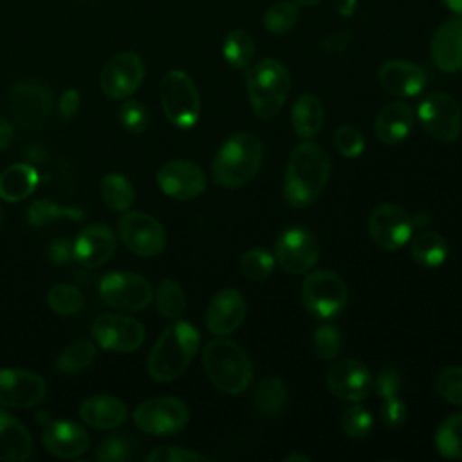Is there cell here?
I'll return each mask as SVG.
<instances>
[{
  "label": "cell",
  "mask_w": 462,
  "mask_h": 462,
  "mask_svg": "<svg viewBox=\"0 0 462 462\" xmlns=\"http://www.w3.org/2000/svg\"><path fill=\"white\" fill-rule=\"evenodd\" d=\"M47 256L52 263L56 265H61V263H67L70 258H72V242L67 240V238H58V240H52L49 249H47Z\"/></svg>",
  "instance_id": "obj_50"
},
{
  "label": "cell",
  "mask_w": 462,
  "mask_h": 462,
  "mask_svg": "<svg viewBox=\"0 0 462 462\" xmlns=\"http://www.w3.org/2000/svg\"><path fill=\"white\" fill-rule=\"evenodd\" d=\"M155 307L166 319H180L186 309V296L182 287L170 278L161 280L155 291Z\"/></svg>",
  "instance_id": "obj_35"
},
{
  "label": "cell",
  "mask_w": 462,
  "mask_h": 462,
  "mask_svg": "<svg viewBox=\"0 0 462 462\" xmlns=\"http://www.w3.org/2000/svg\"><path fill=\"white\" fill-rule=\"evenodd\" d=\"M134 422L150 435H175L189 422V410L177 397H153L134 410Z\"/></svg>",
  "instance_id": "obj_9"
},
{
  "label": "cell",
  "mask_w": 462,
  "mask_h": 462,
  "mask_svg": "<svg viewBox=\"0 0 462 462\" xmlns=\"http://www.w3.org/2000/svg\"><path fill=\"white\" fill-rule=\"evenodd\" d=\"M339 424H341V430L346 433V437L365 439L374 426V419L365 406L352 404L343 411Z\"/></svg>",
  "instance_id": "obj_42"
},
{
  "label": "cell",
  "mask_w": 462,
  "mask_h": 462,
  "mask_svg": "<svg viewBox=\"0 0 462 462\" xmlns=\"http://www.w3.org/2000/svg\"><path fill=\"white\" fill-rule=\"evenodd\" d=\"M101 199L112 211H128L135 200L132 182L121 173H106L99 184Z\"/></svg>",
  "instance_id": "obj_33"
},
{
  "label": "cell",
  "mask_w": 462,
  "mask_h": 462,
  "mask_svg": "<svg viewBox=\"0 0 462 462\" xmlns=\"http://www.w3.org/2000/svg\"><path fill=\"white\" fill-rule=\"evenodd\" d=\"M330 175V157L316 143H300L289 157L282 193L289 206L307 208L323 193Z\"/></svg>",
  "instance_id": "obj_1"
},
{
  "label": "cell",
  "mask_w": 462,
  "mask_h": 462,
  "mask_svg": "<svg viewBox=\"0 0 462 462\" xmlns=\"http://www.w3.org/2000/svg\"><path fill=\"white\" fill-rule=\"evenodd\" d=\"M99 298L112 309L137 312L146 309L153 300L150 282L135 273H108L99 282Z\"/></svg>",
  "instance_id": "obj_8"
},
{
  "label": "cell",
  "mask_w": 462,
  "mask_h": 462,
  "mask_svg": "<svg viewBox=\"0 0 462 462\" xmlns=\"http://www.w3.org/2000/svg\"><path fill=\"white\" fill-rule=\"evenodd\" d=\"M420 125L433 139L440 143H453L462 130V114L457 101L444 92H431L424 96L417 106Z\"/></svg>",
  "instance_id": "obj_11"
},
{
  "label": "cell",
  "mask_w": 462,
  "mask_h": 462,
  "mask_svg": "<svg viewBox=\"0 0 462 462\" xmlns=\"http://www.w3.org/2000/svg\"><path fill=\"white\" fill-rule=\"evenodd\" d=\"M374 386L377 390V395L383 397V399L397 395L399 388H401L399 372L395 368H383V370H379V374L375 375Z\"/></svg>",
  "instance_id": "obj_49"
},
{
  "label": "cell",
  "mask_w": 462,
  "mask_h": 462,
  "mask_svg": "<svg viewBox=\"0 0 462 462\" xmlns=\"http://www.w3.org/2000/svg\"><path fill=\"white\" fill-rule=\"evenodd\" d=\"M240 271L247 280L262 282L273 274L274 256L271 253H267L265 249L253 247L242 254Z\"/></svg>",
  "instance_id": "obj_39"
},
{
  "label": "cell",
  "mask_w": 462,
  "mask_h": 462,
  "mask_svg": "<svg viewBox=\"0 0 462 462\" xmlns=\"http://www.w3.org/2000/svg\"><path fill=\"white\" fill-rule=\"evenodd\" d=\"M157 184L164 195L177 200H189L204 193L208 179L195 162L173 159L159 168Z\"/></svg>",
  "instance_id": "obj_18"
},
{
  "label": "cell",
  "mask_w": 462,
  "mask_h": 462,
  "mask_svg": "<svg viewBox=\"0 0 462 462\" xmlns=\"http://www.w3.org/2000/svg\"><path fill=\"white\" fill-rule=\"evenodd\" d=\"M298 18H300L298 2L280 0L265 9L262 20H263L265 31H269L271 34H285L298 23Z\"/></svg>",
  "instance_id": "obj_36"
},
{
  "label": "cell",
  "mask_w": 462,
  "mask_h": 462,
  "mask_svg": "<svg viewBox=\"0 0 462 462\" xmlns=\"http://www.w3.org/2000/svg\"><path fill=\"white\" fill-rule=\"evenodd\" d=\"M343 346V337L337 327L321 325L312 336V350L323 361H332L339 356Z\"/></svg>",
  "instance_id": "obj_41"
},
{
  "label": "cell",
  "mask_w": 462,
  "mask_h": 462,
  "mask_svg": "<svg viewBox=\"0 0 462 462\" xmlns=\"http://www.w3.org/2000/svg\"><path fill=\"white\" fill-rule=\"evenodd\" d=\"M0 224H2V211H0Z\"/></svg>",
  "instance_id": "obj_57"
},
{
  "label": "cell",
  "mask_w": 462,
  "mask_h": 462,
  "mask_svg": "<svg viewBox=\"0 0 462 462\" xmlns=\"http://www.w3.org/2000/svg\"><path fill=\"white\" fill-rule=\"evenodd\" d=\"M263 144L251 132L226 139L211 162V179L222 188H242L254 179L262 166Z\"/></svg>",
  "instance_id": "obj_3"
},
{
  "label": "cell",
  "mask_w": 462,
  "mask_h": 462,
  "mask_svg": "<svg viewBox=\"0 0 462 462\" xmlns=\"http://www.w3.org/2000/svg\"><path fill=\"white\" fill-rule=\"evenodd\" d=\"M285 402H287V386L280 377L269 375L258 383L254 390L253 404L260 417L263 419L276 417L285 408Z\"/></svg>",
  "instance_id": "obj_31"
},
{
  "label": "cell",
  "mask_w": 462,
  "mask_h": 462,
  "mask_svg": "<svg viewBox=\"0 0 462 462\" xmlns=\"http://www.w3.org/2000/svg\"><path fill=\"white\" fill-rule=\"evenodd\" d=\"M144 79V63L135 52H117L101 69L99 87L110 99L130 97Z\"/></svg>",
  "instance_id": "obj_13"
},
{
  "label": "cell",
  "mask_w": 462,
  "mask_h": 462,
  "mask_svg": "<svg viewBox=\"0 0 462 462\" xmlns=\"http://www.w3.org/2000/svg\"><path fill=\"white\" fill-rule=\"evenodd\" d=\"M346 300V283L334 271L319 269L303 280L301 301L314 318L330 319L337 316L345 309Z\"/></svg>",
  "instance_id": "obj_7"
},
{
  "label": "cell",
  "mask_w": 462,
  "mask_h": 462,
  "mask_svg": "<svg viewBox=\"0 0 462 462\" xmlns=\"http://www.w3.org/2000/svg\"><path fill=\"white\" fill-rule=\"evenodd\" d=\"M200 345L199 330L182 319H173L150 350L146 370L153 381L170 383L184 374Z\"/></svg>",
  "instance_id": "obj_2"
},
{
  "label": "cell",
  "mask_w": 462,
  "mask_h": 462,
  "mask_svg": "<svg viewBox=\"0 0 462 462\" xmlns=\"http://www.w3.org/2000/svg\"><path fill=\"white\" fill-rule=\"evenodd\" d=\"M368 233L379 247L397 251L410 242L413 218L401 206L379 204L368 217Z\"/></svg>",
  "instance_id": "obj_15"
},
{
  "label": "cell",
  "mask_w": 462,
  "mask_h": 462,
  "mask_svg": "<svg viewBox=\"0 0 462 462\" xmlns=\"http://www.w3.org/2000/svg\"><path fill=\"white\" fill-rule=\"evenodd\" d=\"M31 451L32 440L27 428L14 415L0 410V460L22 462Z\"/></svg>",
  "instance_id": "obj_27"
},
{
  "label": "cell",
  "mask_w": 462,
  "mask_h": 462,
  "mask_svg": "<svg viewBox=\"0 0 462 462\" xmlns=\"http://www.w3.org/2000/svg\"><path fill=\"white\" fill-rule=\"evenodd\" d=\"M245 88L253 112L267 121L283 108L291 92V74L278 60L265 58L247 69Z\"/></svg>",
  "instance_id": "obj_5"
},
{
  "label": "cell",
  "mask_w": 462,
  "mask_h": 462,
  "mask_svg": "<svg viewBox=\"0 0 462 462\" xmlns=\"http://www.w3.org/2000/svg\"><path fill=\"white\" fill-rule=\"evenodd\" d=\"M14 139V130L11 126V123L4 117H0V150H5L11 146Z\"/></svg>",
  "instance_id": "obj_52"
},
{
  "label": "cell",
  "mask_w": 462,
  "mask_h": 462,
  "mask_svg": "<svg viewBox=\"0 0 462 462\" xmlns=\"http://www.w3.org/2000/svg\"><path fill=\"white\" fill-rule=\"evenodd\" d=\"M431 61L442 72L462 70V18L455 16L442 22L431 36Z\"/></svg>",
  "instance_id": "obj_22"
},
{
  "label": "cell",
  "mask_w": 462,
  "mask_h": 462,
  "mask_svg": "<svg viewBox=\"0 0 462 462\" xmlns=\"http://www.w3.org/2000/svg\"><path fill=\"white\" fill-rule=\"evenodd\" d=\"M379 85L384 92L395 97H413L420 94L428 83L426 70L406 60L384 61L377 70Z\"/></svg>",
  "instance_id": "obj_21"
},
{
  "label": "cell",
  "mask_w": 462,
  "mask_h": 462,
  "mask_svg": "<svg viewBox=\"0 0 462 462\" xmlns=\"http://www.w3.org/2000/svg\"><path fill=\"white\" fill-rule=\"evenodd\" d=\"M437 453L444 458H462V411L444 419L435 433Z\"/></svg>",
  "instance_id": "obj_34"
},
{
  "label": "cell",
  "mask_w": 462,
  "mask_h": 462,
  "mask_svg": "<svg viewBox=\"0 0 462 462\" xmlns=\"http://www.w3.org/2000/svg\"><path fill=\"white\" fill-rule=\"evenodd\" d=\"M300 5H307V7H312V5H318L321 4L323 0H296Z\"/></svg>",
  "instance_id": "obj_56"
},
{
  "label": "cell",
  "mask_w": 462,
  "mask_h": 462,
  "mask_svg": "<svg viewBox=\"0 0 462 462\" xmlns=\"http://www.w3.org/2000/svg\"><path fill=\"white\" fill-rule=\"evenodd\" d=\"M208 379L224 393L238 395L253 381V363L247 352L231 339H211L202 352Z\"/></svg>",
  "instance_id": "obj_4"
},
{
  "label": "cell",
  "mask_w": 462,
  "mask_h": 462,
  "mask_svg": "<svg viewBox=\"0 0 462 462\" xmlns=\"http://www.w3.org/2000/svg\"><path fill=\"white\" fill-rule=\"evenodd\" d=\"M334 144L345 159H356L365 150V137L357 128L343 125L334 132Z\"/></svg>",
  "instance_id": "obj_45"
},
{
  "label": "cell",
  "mask_w": 462,
  "mask_h": 462,
  "mask_svg": "<svg viewBox=\"0 0 462 462\" xmlns=\"http://www.w3.org/2000/svg\"><path fill=\"white\" fill-rule=\"evenodd\" d=\"M410 254L422 267H439L448 258V244L442 235L422 229L410 238Z\"/></svg>",
  "instance_id": "obj_30"
},
{
  "label": "cell",
  "mask_w": 462,
  "mask_h": 462,
  "mask_svg": "<svg viewBox=\"0 0 462 462\" xmlns=\"http://www.w3.org/2000/svg\"><path fill=\"white\" fill-rule=\"evenodd\" d=\"M79 92L76 88H67L61 96H60V103H58V110L60 116L63 119H72L79 108Z\"/></svg>",
  "instance_id": "obj_51"
},
{
  "label": "cell",
  "mask_w": 462,
  "mask_h": 462,
  "mask_svg": "<svg viewBox=\"0 0 462 462\" xmlns=\"http://www.w3.org/2000/svg\"><path fill=\"white\" fill-rule=\"evenodd\" d=\"M437 393L451 404L462 406V366H448L435 379Z\"/></svg>",
  "instance_id": "obj_43"
},
{
  "label": "cell",
  "mask_w": 462,
  "mask_h": 462,
  "mask_svg": "<svg viewBox=\"0 0 462 462\" xmlns=\"http://www.w3.org/2000/svg\"><path fill=\"white\" fill-rule=\"evenodd\" d=\"M96 357V345L88 339H78L67 345L56 359L58 370L63 374H76L87 368Z\"/></svg>",
  "instance_id": "obj_37"
},
{
  "label": "cell",
  "mask_w": 462,
  "mask_h": 462,
  "mask_svg": "<svg viewBox=\"0 0 462 462\" xmlns=\"http://www.w3.org/2000/svg\"><path fill=\"white\" fill-rule=\"evenodd\" d=\"M47 384L36 372L0 368V404L7 408H32L43 401Z\"/></svg>",
  "instance_id": "obj_17"
},
{
  "label": "cell",
  "mask_w": 462,
  "mask_h": 462,
  "mask_svg": "<svg viewBox=\"0 0 462 462\" xmlns=\"http://www.w3.org/2000/svg\"><path fill=\"white\" fill-rule=\"evenodd\" d=\"M92 337L110 352H134L144 341V327L125 314H101L92 325Z\"/></svg>",
  "instance_id": "obj_16"
},
{
  "label": "cell",
  "mask_w": 462,
  "mask_h": 462,
  "mask_svg": "<svg viewBox=\"0 0 462 462\" xmlns=\"http://www.w3.org/2000/svg\"><path fill=\"white\" fill-rule=\"evenodd\" d=\"M134 451V440L126 435H112L106 437L96 453V458L101 462H117V460H126L132 457Z\"/></svg>",
  "instance_id": "obj_44"
},
{
  "label": "cell",
  "mask_w": 462,
  "mask_h": 462,
  "mask_svg": "<svg viewBox=\"0 0 462 462\" xmlns=\"http://www.w3.org/2000/svg\"><path fill=\"white\" fill-rule=\"evenodd\" d=\"M330 2L336 13H339L341 16H350L356 11V4H357V0H330Z\"/></svg>",
  "instance_id": "obj_53"
},
{
  "label": "cell",
  "mask_w": 462,
  "mask_h": 462,
  "mask_svg": "<svg viewBox=\"0 0 462 462\" xmlns=\"http://www.w3.org/2000/svg\"><path fill=\"white\" fill-rule=\"evenodd\" d=\"M274 254L283 271L303 274L310 271L319 258L318 238L305 227H287L276 240Z\"/></svg>",
  "instance_id": "obj_14"
},
{
  "label": "cell",
  "mask_w": 462,
  "mask_h": 462,
  "mask_svg": "<svg viewBox=\"0 0 462 462\" xmlns=\"http://www.w3.org/2000/svg\"><path fill=\"white\" fill-rule=\"evenodd\" d=\"M38 180V171L31 164H11L0 173V199L5 202H20L34 191Z\"/></svg>",
  "instance_id": "obj_29"
},
{
  "label": "cell",
  "mask_w": 462,
  "mask_h": 462,
  "mask_svg": "<svg viewBox=\"0 0 462 462\" xmlns=\"http://www.w3.org/2000/svg\"><path fill=\"white\" fill-rule=\"evenodd\" d=\"M79 417L85 424L96 430H112L126 420L128 410L126 404L117 397L92 395L81 402Z\"/></svg>",
  "instance_id": "obj_26"
},
{
  "label": "cell",
  "mask_w": 462,
  "mask_h": 462,
  "mask_svg": "<svg viewBox=\"0 0 462 462\" xmlns=\"http://www.w3.org/2000/svg\"><path fill=\"white\" fill-rule=\"evenodd\" d=\"M117 247L116 233L106 224H90L79 231L72 242V258L85 267H99L106 263Z\"/></svg>",
  "instance_id": "obj_20"
},
{
  "label": "cell",
  "mask_w": 462,
  "mask_h": 462,
  "mask_svg": "<svg viewBox=\"0 0 462 462\" xmlns=\"http://www.w3.org/2000/svg\"><path fill=\"white\" fill-rule=\"evenodd\" d=\"M119 236L126 249L137 256H155L166 245L162 224L143 211H126L119 218Z\"/></svg>",
  "instance_id": "obj_12"
},
{
  "label": "cell",
  "mask_w": 462,
  "mask_h": 462,
  "mask_svg": "<svg viewBox=\"0 0 462 462\" xmlns=\"http://www.w3.org/2000/svg\"><path fill=\"white\" fill-rule=\"evenodd\" d=\"M451 13L462 16V0H440Z\"/></svg>",
  "instance_id": "obj_54"
},
{
  "label": "cell",
  "mask_w": 462,
  "mask_h": 462,
  "mask_svg": "<svg viewBox=\"0 0 462 462\" xmlns=\"http://www.w3.org/2000/svg\"><path fill=\"white\" fill-rule=\"evenodd\" d=\"M408 410L402 399H399L397 395L384 399L383 406H381V419L388 428H397L406 420Z\"/></svg>",
  "instance_id": "obj_48"
},
{
  "label": "cell",
  "mask_w": 462,
  "mask_h": 462,
  "mask_svg": "<svg viewBox=\"0 0 462 462\" xmlns=\"http://www.w3.org/2000/svg\"><path fill=\"white\" fill-rule=\"evenodd\" d=\"M60 218H72V220H81L83 218V211L76 209V208H63L58 206L52 200H34L29 209H27V220L29 224L42 227V226H49Z\"/></svg>",
  "instance_id": "obj_38"
},
{
  "label": "cell",
  "mask_w": 462,
  "mask_h": 462,
  "mask_svg": "<svg viewBox=\"0 0 462 462\" xmlns=\"http://www.w3.org/2000/svg\"><path fill=\"white\" fill-rule=\"evenodd\" d=\"M208 458L197 451L177 448V446H159L146 455V462H206Z\"/></svg>",
  "instance_id": "obj_47"
},
{
  "label": "cell",
  "mask_w": 462,
  "mask_h": 462,
  "mask_svg": "<svg viewBox=\"0 0 462 462\" xmlns=\"http://www.w3.org/2000/svg\"><path fill=\"white\" fill-rule=\"evenodd\" d=\"M291 123L296 135L312 139L319 134L325 123V110L314 94H301L291 108Z\"/></svg>",
  "instance_id": "obj_28"
},
{
  "label": "cell",
  "mask_w": 462,
  "mask_h": 462,
  "mask_svg": "<svg viewBox=\"0 0 462 462\" xmlns=\"http://www.w3.org/2000/svg\"><path fill=\"white\" fill-rule=\"evenodd\" d=\"M247 312L244 296L236 289H224L209 301L206 310V327L215 336H227L235 332Z\"/></svg>",
  "instance_id": "obj_23"
},
{
  "label": "cell",
  "mask_w": 462,
  "mask_h": 462,
  "mask_svg": "<svg viewBox=\"0 0 462 462\" xmlns=\"http://www.w3.org/2000/svg\"><path fill=\"white\" fill-rule=\"evenodd\" d=\"M52 92L47 85L23 79L16 83L9 96V112L18 126L23 130L40 128L51 116Z\"/></svg>",
  "instance_id": "obj_10"
},
{
  "label": "cell",
  "mask_w": 462,
  "mask_h": 462,
  "mask_svg": "<svg viewBox=\"0 0 462 462\" xmlns=\"http://www.w3.org/2000/svg\"><path fill=\"white\" fill-rule=\"evenodd\" d=\"M49 307L60 316H72L83 305V294L70 283H58L47 294Z\"/></svg>",
  "instance_id": "obj_40"
},
{
  "label": "cell",
  "mask_w": 462,
  "mask_h": 462,
  "mask_svg": "<svg viewBox=\"0 0 462 462\" xmlns=\"http://www.w3.org/2000/svg\"><path fill=\"white\" fill-rule=\"evenodd\" d=\"M327 386L337 399L346 402H359L370 395L374 379L370 370L361 361L341 359L328 368Z\"/></svg>",
  "instance_id": "obj_19"
},
{
  "label": "cell",
  "mask_w": 462,
  "mask_h": 462,
  "mask_svg": "<svg viewBox=\"0 0 462 462\" xmlns=\"http://www.w3.org/2000/svg\"><path fill=\"white\" fill-rule=\"evenodd\" d=\"M413 128V110L402 101H392L384 105L374 123V132L379 143L395 146L402 143Z\"/></svg>",
  "instance_id": "obj_25"
},
{
  "label": "cell",
  "mask_w": 462,
  "mask_h": 462,
  "mask_svg": "<svg viewBox=\"0 0 462 462\" xmlns=\"http://www.w3.org/2000/svg\"><path fill=\"white\" fill-rule=\"evenodd\" d=\"M310 462V458L307 455H300V453H292L289 457H285V462Z\"/></svg>",
  "instance_id": "obj_55"
},
{
  "label": "cell",
  "mask_w": 462,
  "mask_h": 462,
  "mask_svg": "<svg viewBox=\"0 0 462 462\" xmlns=\"http://www.w3.org/2000/svg\"><path fill=\"white\" fill-rule=\"evenodd\" d=\"M256 47L253 36L244 29H233L222 42V56L229 67L236 70H247L253 63Z\"/></svg>",
  "instance_id": "obj_32"
},
{
  "label": "cell",
  "mask_w": 462,
  "mask_h": 462,
  "mask_svg": "<svg viewBox=\"0 0 462 462\" xmlns=\"http://www.w3.org/2000/svg\"><path fill=\"white\" fill-rule=\"evenodd\" d=\"M42 440L47 451L58 458H76L83 455L90 444L87 430L72 420L49 422Z\"/></svg>",
  "instance_id": "obj_24"
},
{
  "label": "cell",
  "mask_w": 462,
  "mask_h": 462,
  "mask_svg": "<svg viewBox=\"0 0 462 462\" xmlns=\"http://www.w3.org/2000/svg\"><path fill=\"white\" fill-rule=\"evenodd\" d=\"M161 105L168 121L189 130L197 125L200 116V96L197 85L184 70H168L161 81Z\"/></svg>",
  "instance_id": "obj_6"
},
{
  "label": "cell",
  "mask_w": 462,
  "mask_h": 462,
  "mask_svg": "<svg viewBox=\"0 0 462 462\" xmlns=\"http://www.w3.org/2000/svg\"><path fill=\"white\" fill-rule=\"evenodd\" d=\"M119 119L128 132L141 134L148 126V108L141 101L126 97L119 108Z\"/></svg>",
  "instance_id": "obj_46"
}]
</instances>
